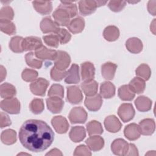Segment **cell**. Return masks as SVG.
<instances>
[{
    "label": "cell",
    "mask_w": 156,
    "mask_h": 156,
    "mask_svg": "<svg viewBox=\"0 0 156 156\" xmlns=\"http://www.w3.org/2000/svg\"><path fill=\"white\" fill-rule=\"evenodd\" d=\"M54 133L46 122L41 120L29 119L21 126L19 139L27 149L35 152H42L52 143Z\"/></svg>",
    "instance_id": "6da1fadb"
},
{
    "label": "cell",
    "mask_w": 156,
    "mask_h": 156,
    "mask_svg": "<svg viewBox=\"0 0 156 156\" xmlns=\"http://www.w3.org/2000/svg\"><path fill=\"white\" fill-rule=\"evenodd\" d=\"M106 1H97L83 0L79 2V9L80 15L87 16L91 15L96 10V8L106 4Z\"/></svg>",
    "instance_id": "7a4b0ae2"
},
{
    "label": "cell",
    "mask_w": 156,
    "mask_h": 156,
    "mask_svg": "<svg viewBox=\"0 0 156 156\" xmlns=\"http://www.w3.org/2000/svg\"><path fill=\"white\" fill-rule=\"evenodd\" d=\"M20 102L16 98L5 99L1 102V108L10 114H18L20 112Z\"/></svg>",
    "instance_id": "3957f363"
},
{
    "label": "cell",
    "mask_w": 156,
    "mask_h": 156,
    "mask_svg": "<svg viewBox=\"0 0 156 156\" xmlns=\"http://www.w3.org/2000/svg\"><path fill=\"white\" fill-rule=\"evenodd\" d=\"M49 85V82L42 77L38 78L33 81L30 85L31 92L37 96H44L47 88Z\"/></svg>",
    "instance_id": "277c9868"
},
{
    "label": "cell",
    "mask_w": 156,
    "mask_h": 156,
    "mask_svg": "<svg viewBox=\"0 0 156 156\" xmlns=\"http://www.w3.org/2000/svg\"><path fill=\"white\" fill-rule=\"evenodd\" d=\"M69 119L73 124L84 123L87 119V113L82 107H76L71 109L68 116Z\"/></svg>",
    "instance_id": "5b68a950"
},
{
    "label": "cell",
    "mask_w": 156,
    "mask_h": 156,
    "mask_svg": "<svg viewBox=\"0 0 156 156\" xmlns=\"http://www.w3.org/2000/svg\"><path fill=\"white\" fill-rule=\"evenodd\" d=\"M135 113L133 105L129 103H124L121 104L118 110V116L124 122L132 120L135 116Z\"/></svg>",
    "instance_id": "8992f818"
},
{
    "label": "cell",
    "mask_w": 156,
    "mask_h": 156,
    "mask_svg": "<svg viewBox=\"0 0 156 156\" xmlns=\"http://www.w3.org/2000/svg\"><path fill=\"white\" fill-rule=\"evenodd\" d=\"M71 63L69 55L65 51H57V56L54 60V66L60 70H65Z\"/></svg>",
    "instance_id": "52a82bcc"
},
{
    "label": "cell",
    "mask_w": 156,
    "mask_h": 156,
    "mask_svg": "<svg viewBox=\"0 0 156 156\" xmlns=\"http://www.w3.org/2000/svg\"><path fill=\"white\" fill-rule=\"evenodd\" d=\"M51 124L55 130L60 134L66 133L69 126L67 119L62 116H56L52 118Z\"/></svg>",
    "instance_id": "ba28073f"
},
{
    "label": "cell",
    "mask_w": 156,
    "mask_h": 156,
    "mask_svg": "<svg viewBox=\"0 0 156 156\" xmlns=\"http://www.w3.org/2000/svg\"><path fill=\"white\" fill-rule=\"evenodd\" d=\"M46 101L48 109L52 113H58L61 112L64 106V101L59 97H49L46 99Z\"/></svg>",
    "instance_id": "9c48e42d"
},
{
    "label": "cell",
    "mask_w": 156,
    "mask_h": 156,
    "mask_svg": "<svg viewBox=\"0 0 156 156\" xmlns=\"http://www.w3.org/2000/svg\"><path fill=\"white\" fill-rule=\"evenodd\" d=\"M128 149L129 143L121 138L115 140L111 144L112 151L117 155H126Z\"/></svg>",
    "instance_id": "30bf717a"
},
{
    "label": "cell",
    "mask_w": 156,
    "mask_h": 156,
    "mask_svg": "<svg viewBox=\"0 0 156 156\" xmlns=\"http://www.w3.org/2000/svg\"><path fill=\"white\" fill-rule=\"evenodd\" d=\"M43 46L41 39L37 37H27L23 38L22 47L24 51L37 50Z\"/></svg>",
    "instance_id": "8fae6325"
},
{
    "label": "cell",
    "mask_w": 156,
    "mask_h": 156,
    "mask_svg": "<svg viewBox=\"0 0 156 156\" xmlns=\"http://www.w3.org/2000/svg\"><path fill=\"white\" fill-rule=\"evenodd\" d=\"M52 16L55 20V22L58 25L62 26H68L71 18L68 12L64 9L57 7L52 13Z\"/></svg>",
    "instance_id": "7c38bea8"
},
{
    "label": "cell",
    "mask_w": 156,
    "mask_h": 156,
    "mask_svg": "<svg viewBox=\"0 0 156 156\" xmlns=\"http://www.w3.org/2000/svg\"><path fill=\"white\" fill-rule=\"evenodd\" d=\"M83 94L80 88L77 86L67 87V100L73 104H77L82 102Z\"/></svg>",
    "instance_id": "4fadbf2b"
},
{
    "label": "cell",
    "mask_w": 156,
    "mask_h": 156,
    "mask_svg": "<svg viewBox=\"0 0 156 156\" xmlns=\"http://www.w3.org/2000/svg\"><path fill=\"white\" fill-rule=\"evenodd\" d=\"M102 104V99L99 94H96L91 96H87L85 99V105L90 111L96 112L99 110Z\"/></svg>",
    "instance_id": "5bb4252c"
},
{
    "label": "cell",
    "mask_w": 156,
    "mask_h": 156,
    "mask_svg": "<svg viewBox=\"0 0 156 156\" xmlns=\"http://www.w3.org/2000/svg\"><path fill=\"white\" fill-rule=\"evenodd\" d=\"M40 27L44 34L54 33L56 34L60 29L59 26L50 17L44 18L40 22Z\"/></svg>",
    "instance_id": "9a60e30c"
},
{
    "label": "cell",
    "mask_w": 156,
    "mask_h": 156,
    "mask_svg": "<svg viewBox=\"0 0 156 156\" xmlns=\"http://www.w3.org/2000/svg\"><path fill=\"white\" fill-rule=\"evenodd\" d=\"M104 126L107 131L112 133H116L121 130L122 124L116 116L110 115L105 118Z\"/></svg>",
    "instance_id": "2e32d148"
},
{
    "label": "cell",
    "mask_w": 156,
    "mask_h": 156,
    "mask_svg": "<svg viewBox=\"0 0 156 156\" xmlns=\"http://www.w3.org/2000/svg\"><path fill=\"white\" fill-rule=\"evenodd\" d=\"M35 56L40 58V60H54L57 54V51L54 49H49L46 47L42 46L39 49H37L35 52Z\"/></svg>",
    "instance_id": "e0dca14e"
},
{
    "label": "cell",
    "mask_w": 156,
    "mask_h": 156,
    "mask_svg": "<svg viewBox=\"0 0 156 156\" xmlns=\"http://www.w3.org/2000/svg\"><path fill=\"white\" fill-rule=\"evenodd\" d=\"M95 74L94 65L90 62H85L81 64V77L83 80H93Z\"/></svg>",
    "instance_id": "ac0fdd59"
},
{
    "label": "cell",
    "mask_w": 156,
    "mask_h": 156,
    "mask_svg": "<svg viewBox=\"0 0 156 156\" xmlns=\"http://www.w3.org/2000/svg\"><path fill=\"white\" fill-rule=\"evenodd\" d=\"M140 133L143 135H151L155 131V124L153 119L146 118L141 121L138 125Z\"/></svg>",
    "instance_id": "d6986e66"
},
{
    "label": "cell",
    "mask_w": 156,
    "mask_h": 156,
    "mask_svg": "<svg viewBox=\"0 0 156 156\" xmlns=\"http://www.w3.org/2000/svg\"><path fill=\"white\" fill-rule=\"evenodd\" d=\"M80 81L79 68L75 63L73 64L68 71H66V74L65 79V82L66 83H77Z\"/></svg>",
    "instance_id": "ffe728a7"
},
{
    "label": "cell",
    "mask_w": 156,
    "mask_h": 156,
    "mask_svg": "<svg viewBox=\"0 0 156 156\" xmlns=\"http://www.w3.org/2000/svg\"><path fill=\"white\" fill-rule=\"evenodd\" d=\"M89 149L93 151H98L102 149L104 146V139L98 135H92L85 141Z\"/></svg>",
    "instance_id": "44dd1931"
},
{
    "label": "cell",
    "mask_w": 156,
    "mask_h": 156,
    "mask_svg": "<svg viewBox=\"0 0 156 156\" xmlns=\"http://www.w3.org/2000/svg\"><path fill=\"white\" fill-rule=\"evenodd\" d=\"M124 136L130 141H134L140 138L141 133L138 125L135 123H132L127 125L124 130Z\"/></svg>",
    "instance_id": "7402d4cb"
},
{
    "label": "cell",
    "mask_w": 156,
    "mask_h": 156,
    "mask_svg": "<svg viewBox=\"0 0 156 156\" xmlns=\"http://www.w3.org/2000/svg\"><path fill=\"white\" fill-rule=\"evenodd\" d=\"M126 47L129 52L133 54H138L143 49V43L139 38L132 37L126 41Z\"/></svg>",
    "instance_id": "603a6c76"
},
{
    "label": "cell",
    "mask_w": 156,
    "mask_h": 156,
    "mask_svg": "<svg viewBox=\"0 0 156 156\" xmlns=\"http://www.w3.org/2000/svg\"><path fill=\"white\" fill-rule=\"evenodd\" d=\"M117 68V65L112 62H106L101 66L102 77L106 80H112Z\"/></svg>",
    "instance_id": "cb8c5ba5"
},
{
    "label": "cell",
    "mask_w": 156,
    "mask_h": 156,
    "mask_svg": "<svg viewBox=\"0 0 156 156\" xmlns=\"http://www.w3.org/2000/svg\"><path fill=\"white\" fill-rule=\"evenodd\" d=\"M115 94V87L110 82H104L101 83L100 87V95L102 98L110 99Z\"/></svg>",
    "instance_id": "d4e9b609"
},
{
    "label": "cell",
    "mask_w": 156,
    "mask_h": 156,
    "mask_svg": "<svg viewBox=\"0 0 156 156\" xmlns=\"http://www.w3.org/2000/svg\"><path fill=\"white\" fill-rule=\"evenodd\" d=\"M35 10L41 15H48L52 10V2L51 1H38L32 2Z\"/></svg>",
    "instance_id": "484cf974"
},
{
    "label": "cell",
    "mask_w": 156,
    "mask_h": 156,
    "mask_svg": "<svg viewBox=\"0 0 156 156\" xmlns=\"http://www.w3.org/2000/svg\"><path fill=\"white\" fill-rule=\"evenodd\" d=\"M135 105L138 111L141 112H147L151 109L152 101L147 97L140 96L135 101Z\"/></svg>",
    "instance_id": "4316f807"
},
{
    "label": "cell",
    "mask_w": 156,
    "mask_h": 156,
    "mask_svg": "<svg viewBox=\"0 0 156 156\" xmlns=\"http://www.w3.org/2000/svg\"><path fill=\"white\" fill-rule=\"evenodd\" d=\"M69 136L70 139L73 142H80L85 138L86 136L85 129L82 126L73 127L69 132Z\"/></svg>",
    "instance_id": "83f0119b"
},
{
    "label": "cell",
    "mask_w": 156,
    "mask_h": 156,
    "mask_svg": "<svg viewBox=\"0 0 156 156\" xmlns=\"http://www.w3.org/2000/svg\"><path fill=\"white\" fill-rule=\"evenodd\" d=\"M69 30L74 34L82 32L85 27V21L82 17L78 16L73 19L68 25Z\"/></svg>",
    "instance_id": "f1b7e54d"
},
{
    "label": "cell",
    "mask_w": 156,
    "mask_h": 156,
    "mask_svg": "<svg viewBox=\"0 0 156 156\" xmlns=\"http://www.w3.org/2000/svg\"><path fill=\"white\" fill-rule=\"evenodd\" d=\"M81 88L87 96H91L96 94L98 91V83L94 80L84 81L80 85Z\"/></svg>",
    "instance_id": "f546056e"
},
{
    "label": "cell",
    "mask_w": 156,
    "mask_h": 156,
    "mask_svg": "<svg viewBox=\"0 0 156 156\" xmlns=\"http://www.w3.org/2000/svg\"><path fill=\"white\" fill-rule=\"evenodd\" d=\"M16 94L15 87L9 83H4L0 86V94L2 98L9 99L13 98Z\"/></svg>",
    "instance_id": "4dcf8cb0"
},
{
    "label": "cell",
    "mask_w": 156,
    "mask_h": 156,
    "mask_svg": "<svg viewBox=\"0 0 156 156\" xmlns=\"http://www.w3.org/2000/svg\"><path fill=\"white\" fill-rule=\"evenodd\" d=\"M135 96V92L129 85H122L118 89V96L122 101H132Z\"/></svg>",
    "instance_id": "1f68e13d"
},
{
    "label": "cell",
    "mask_w": 156,
    "mask_h": 156,
    "mask_svg": "<svg viewBox=\"0 0 156 156\" xmlns=\"http://www.w3.org/2000/svg\"><path fill=\"white\" fill-rule=\"evenodd\" d=\"M103 36L106 40L114 41L119 38V30L115 26H108L105 28L103 32Z\"/></svg>",
    "instance_id": "d6a6232c"
},
{
    "label": "cell",
    "mask_w": 156,
    "mask_h": 156,
    "mask_svg": "<svg viewBox=\"0 0 156 156\" xmlns=\"http://www.w3.org/2000/svg\"><path fill=\"white\" fill-rule=\"evenodd\" d=\"M1 140L5 144H13L16 141V133L12 129L5 130L1 133Z\"/></svg>",
    "instance_id": "836d02e7"
},
{
    "label": "cell",
    "mask_w": 156,
    "mask_h": 156,
    "mask_svg": "<svg viewBox=\"0 0 156 156\" xmlns=\"http://www.w3.org/2000/svg\"><path fill=\"white\" fill-rule=\"evenodd\" d=\"M129 85L135 93L140 94L144 91L146 83L143 79L139 77H135L130 82Z\"/></svg>",
    "instance_id": "e575fe53"
},
{
    "label": "cell",
    "mask_w": 156,
    "mask_h": 156,
    "mask_svg": "<svg viewBox=\"0 0 156 156\" xmlns=\"http://www.w3.org/2000/svg\"><path fill=\"white\" fill-rule=\"evenodd\" d=\"M87 130L90 136L101 135L103 133V128L101 124L95 120L91 121L87 124Z\"/></svg>",
    "instance_id": "d590c367"
},
{
    "label": "cell",
    "mask_w": 156,
    "mask_h": 156,
    "mask_svg": "<svg viewBox=\"0 0 156 156\" xmlns=\"http://www.w3.org/2000/svg\"><path fill=\"white\" fill-rule=\"evenodd\" d=\"M0 29L4 33L11 35L16 33V27L10 20H0Z\"/></svg>",
    "instance_id": "8d00e7d4"
},
{
    "label": "cell",
    "mask_w": 156,
    "mask_h": 156,
    "mask_svg": "<svg viewBox=\"0 0 156 156\" xmlns=\"http://www.w3.org/2000/svg\"><path fill=\"white\" fill-rule=\"evenodd\" d=\"M58 7L66 10L70 18H73L77 14V5L72 1H61Z\"/></svg>",
    "instance_id": "74e56055"
},
{
    "label": "cell",
    "mask_w": 156,
    "mask_h": 156,
    "mask_svg": "<svg viewBox=\"0 0 156 156\" xmlns=\"http://www.w3.org/2000/svg\"><path fill=\"white\" fill-rule=\"evenodd\" d=\"M23 38L20 36H15L11 38L9 43L10 49L15 53L23 52V49L22 47V42Z\"/></svg>",
    "instance_id": "f35d334b"
},
{
    "label": "cell",
    "mask_w": 156,
    "mask_h": 156,
    "mask_svg": "<svg viewBox=\"0 0 156 156\" xmlns=\"http://www.w3.org/2000/svg\"><path fill=\"white\" fill-rule=\"evenodd\" d=\"M136 75L144 80H147L151 77V70L149 66L144 63L141 64L135 70Z\"/></svg>",
    "instance_id": "ab89813d"
},
{
    "label": "cell",
    "mask_w": 156,
    "mask_h": 156,
    "mask_svg": "<svg viewBox=\"0 0 156 156\" xmlns=\"http://www.w3.org/2000/svg\"><path fill=\"white\" fill-rule=\"evenodd\" d=\"M35 54L32 52H28L25 55L26 62L28 66L37 69L41 68L43 62L41 60L37 59L34 57Z\"/></svg>",
    "instance_id": "60d3db41"
},
{
    "label": "cell",
    "mask_w": 156,
    "mask_h": 156,
    "mask_svg": "<svg viewBox=\"0 0 156 156\" xmlns=\"http://www.w3.org/2000/svg\"><path fill=\"white\" fill-rule=\"evenodd\" d=\"M30 110L34 114L38 115L41 113L44 108V102L43 99L35 98L33 99L29 104Z\"/></svg>",
    "instance_id": "b9f144b4"
},
{
    "label": "cell",
    "mask_w": 156,
    "mask_h": 156,
    "mask_svg": "<svg viewBox=\"0 0 156 156\" xmlns=\"http://www.w3.org/2000/svg\"><path fill=\"white\" fill-rule=\"evenodd\" d=\"M48 96H57L62 98L64 96L63 87L60 84H53L48 91Z\"/></svg>",
    "instance_id": "7bdbcfd3"
},
{
    "label": "cell",
    "mask_w": 156,
    "mask_h": 156,
    "mask_svg": "<svg viewBox=\"0 0 156 156\" xmlns=\"http://www.w3.org/2000/svg\"><path fill=\"white\" fill-rule=\"evenodd\" d=\"M22 79L26 82H33L38 77V73L34 69L26 68L23 70L21 74Z\"/></svg>",
    "instance_id": "ee69618b"
},
{
    "label": "cell",
    "mask_w": 156,
    "mask_h": 156,
    "mask_svg": "<svg viewBox=\"0 0 156 156\" xmlns=\"http://www.w3.org/2000/svg\"><path fill=\"white\" fill-rule=\"evenodd\" d=\"M14 16V12L12 8L9 5L3 7L0 11V20H12Z\"/></svg>",
    "instance_id": "f6af8a7d"
},
{
    "label": "cell",
    "mask_w": 156,
    "mask_h": 156,
    "mask_svg": "<svg viewBox=\"0 0 156 156\" xmlns=\"http://www.w3.org/2000/svg\"><path fill=\"white\" fill-rule=\"evenodd\" d=\"M61 44H66L69 42L71 38V35L68 31L63 28H60L56 34Z\"/></svg>",
    "instance_id": "bcb514c9"
},
{
    "label": "cell",
    "mask_w": 156,
    "mask_h": 156,
    "mask_svg": "<svg viewBox=\"0 0 156 156\" xmlns=\"http://www.w3.org/2000/svg\"><path fill=\"white\" fill-rule=\"evenodd\" d=\"M44 43L49 46L53 48H57L59 45V39L57 35L50 34L43 37Z\"/></svg>",
    "instance_id": "7dc6e473"
},
{
    "label": "cell",
    "mask_w": 156,
    "mask_h": 156,
    "mask_svg": "<svg viewBox=\"0 0 156 156\" xmlns=\"http://www.w3.org/2000/svg\"><path fill=\"white\" fill-rule=\"evenodd\" d=\"M126 2L123 1H110L108 4L109 9L115 12L121 11L126 6Z\"/></svg>",
    "instance_id": "c3c4849f"
},
{
    "label": "cell",
    "mask_w": 156,
    "mask_h": 156,
    "mask_svg": "<svg viewBox=\"0 0 156 156\" xmlns=\"http://www.w3.org/2000/svg\"><path fill=\"white\" fill-rule=\"evenodd\" d=\"M66 71L65 70H60L54 66L51 70V77L55 81H60L65 77Z\"/></svg>",
    "instance_id": "681fc988"
},
{
    "label": "cell",
    "mask_w": 156,
    "mask_h": 156,
    "mask_svg": "<svg viewBox=\"0 0 156 156\" xmlns=\"http://www.w3.org/2000/svg\"><path fill=\"white\" fill-rule=\"evenodd\" d=\"M74 155H91V152L88 147L85 145L81 144L77 146L74 152Z\"/></svg>",
    "instance_id": "f907efd6"
},
{
    "label": "cell",
    "mask_w": 156,
    "mask_h": 156,
    "mask_svg": "<svg viewBox=\"0 0 156 156\" xmlns=\"http://www.w3.org/2000/svg\"><path fill=\"white\" fill-rule=\"evenodd\" d=\"M12 124L11 120L9 116L4 112H1L0 114V126L1 128L7 127Z\"/></svg>",
    "instance_id": "816d5d0a"
},
{
    "label": "cell",
    "mask_w": 156,
    "mask_h": 156,
    "mask_svg": "<svg viewBox=\"0 0 156 156\" xmlns=\"http://www.w3.org/2000/svg\"><path fill=\"white\" fill-rule=\"evenodd\" d=\"M138 151L136 147L133 144H129V149L126 155H138Z\"/></svg>",
    "instance_id": "f5cc1de1"
},
{
    "label": "cell",
    "mask_w": 156,
    "mask_h": 156,
    "mask_svg": "<svg viewBox=\"0 0 156 156\" xmlns=\"http://www.w3.org/2000/svg\"><path fill=\"white\" fill-rule=\"evenodd\" d=\"M155 4L156 1H149L147 4V9L149 12L152 15H155Z\"/></svg>",
    "instance_id": "db71d44e"
},
{
    "label": "cell",
    "mask_w": 156,
    "mask_h": 156,
    "mask_svg": "<svg viewBox=\"0 0 156 156\" xmlns=\"http://www.w3.org/2000/svg\"><path fill=\"white\" fill-rule=\"evenodd\" d=\"M63 154L61 152L60 150L57 148L52 149L50 151V152H48L46 155H62Z\"/></svg>",
    "instance_id": "11a10c76"
},
{
    "label": "cell",
    "mask_w": 156,
    "mask_h": 156,
    "mask_svg": "<svg viewBox=\"0 0 156 156\" xmlns=\"http://www.w3.org/2000/svg\"><path fill=\"white\" fill-rule=\"evenodd\" d=\"M0 71H1V82L3 81V80L6 77V70L5 68L3 66H0Z\"/></svg>",
    "instance_id": "9f6ffc18"
},
{
    "label": "cell",
    "mask_w": 156,
    "mask_h": 156,
    "mask_svg": "<svg viewBox=\"0 0 156 156\" xmlns=\"http://www.w3.org/2000/svg\"><path fill=\"white\" fill-rule=\"evenodd\" d=\"M155 19H154V20H153V21L151 23V30L152 32V33L155 35Z\"/></svg>",
    "instance_id": "6f0895ef"
}]
</instances>
